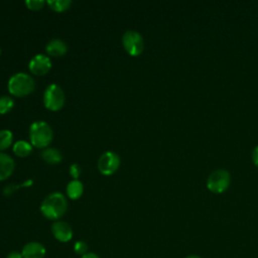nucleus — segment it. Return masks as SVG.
Here are the masks:
<instances>
[{
	"label": "nucleus",
	"instance_id": "13",
	"mask_svg": "<svg viewBox=\"0 0 258 258\" xmlns=\"http://www.w3.org/2000/svg\"><path fill=\"white\" fill-rule=\"evenodd\" d=\"M40 155L42 157V159L44 161H46L47 163H51V164H55L61 161L62 159V155L61 152L54 147H46L44 148L41 152Z\"/></svg>",
	"mask_w": 258,
	"mask_h": 258
},
{
	"label": "nucleus",
	"instance_id": "7",
	"mask_svg": "<svg viewBox=\"0 0 258 258\" xmlns=\"http://www.w3.org/2000/svg\"><path fill=\"white\" fill-rule=\"evenodd\" d=\"M97 164L101 173L110 175L119 168L120 156L114 151H106L99 157Z\"/></svg>",
	"mask_w": 258,
	"mask_h": 258
},
{
	"label": "nucleus",
	"instance_id": "11",
	"mask_svg": "<svg viewBox=\"0 0 258 258\" xmlns=\"http://www.w3.org/2000/svg\"><path fill=\"white\" fill-rule=\"evenodd\" d=\"M68 45L60 38H51L45 44V51L52 56H59L67 52Z\"/></svg>",
	"mask_w": 258,
	"mask_h": 258
},
{
	"label": "nucleus",
	"instance_id": "16",
	"mask_svg": "<svg viewBox=\"0 0 258 258\" xmlns=\"http://www.w3.org/2000/svg\"><path fill=\"white\" fill-rule=\"evenodd\" d=\"M47 4L52 10L62 12L71 7L72 0H48Z\"/></svg>",
	"mask_w": 258,
	"mask_h": 258
},
{
	"label": "nucleus",
	"instance_id": "4",
	"mask_svg": "<svg viewBox=\"0 0 258 258\" xmlns=\"http://www.w3.org/2000/svg\"><path fill=\"white\" fill-rule=\"evenodd\" d=\"M64 93L61 87L57 84H49L43 93V104L51 110L57 111L62 108L64 104Z\"/></svg>",
	"mask_w": 258,
	"mask_h": 258
},
{
	"label": "nucleus",
	"instance_id": "27",
	"mask_svg": "<svg viewBox=\"0 0 258 258\" xmlns=\"http://www.w3.org/2000/svg\"><path fill=\"white\" fill-rule=\"evenodd\" d=\"M185 258H201L199 256H196V255H189V256H186Z\"/></svg>",
	"mask_w": 258,
	"mask_h": 258
},
{
	"label": "nucleus",
	"instance_id": "28",
	"mask_svg": "<svg viewBox=\"0 0 258 258\" xmlns=\"http://www.w3.org/2000/svg\"><path fill=\"white\" fill-rule=\"evenodd\" d=\"M0 53H1V48H0Z\"/></svg>",
	"mask_w": 258,
	"mask_h": 258
},
{
	"label": "nucleus",
	"instance_id": "3",
	"mask_svg": "<svg viewBox=\"0 0 258 258\" xmlns=\"http://www.w3.org/2000/svg\"><path fill=\"white\" fill-rule=\"evenodd\" d=\"M35 87L34 80L26 73L19 72L12 75L8 81L9 92L16 97H23L30 94Z\"/></svg>",
	"mask_w": 258,
	"mask_h": 258
},
{
	"label": "nucleus",
	"instance_id": "25",
	"mask_svg": "<svg viewBox=\"0 0 258 258\" xmlns=\"http://www.w3.org/2000/svg\"><path fill=\"white\" fill-rule=\"evenodd\" d=\"M81 258H100V257L95 253H87V254L83 255Z\"/></svg>",
	"mask_w": 258,
	"mask_h": 258
},
{
	"label": "nucleus",
	"instance_id": "5",
	"mask_svg": "<svg viewBox=\"0 0 258 258\" xmlns=\"http://www.w3.org/2000/svg\"><path fill=\"white\" fill-rule=\"evenodd\" d=\"M231 183V175L225 169L214 170L207 179V187L215 194L225 191Z\"/></svg>",
	"mask_w": 258,
	"mask_h": 258
},
{
	"label": "nucleus",
	"instance_id": "21",
	"mask_svg": "<svg viewBox=\"0 0 258 258\" xmlns=\"http://www.w3.org/2000/svg\"><path fill=\"white\" fill-rule=\"evenodd\" d=\"M81 172H82V167L80 166V164L73 163L70 166V174L74 177V179H78V177L80 176Z\"/></svg>",
	"mask_w": 258,
	"mask_h": 258
},
{
	"label": "nucleus",
	"instance_id": "17",
	"mask_svg": "<svg viewBox=\"0 0 258 258\" xmlns=\"http://www.w3.org/2000/svg\"><path fill=\"white\" fill-rule=\"evenodd\" d=\"M13 140V134L8 129L0 130V150L8 148Z\"/></svg>",
	"mask_w": 258,
	"mask_h": 258
},
{
	"label": "nucleus",
	"instance_id": "14",
	"mask_svg": "<svg viewBox=\"0 0 258 258\" xmlns=\"http://www.w3.org/2000/svg\"><path fill=\"white\" fill-rule=\"evenodd\" d=\"M84 191V185L81 180L73 179L67 185V194L72 200L79 199Z\"/></svg>",
	"mask_w": 258,
	"mask_h": 258
},
{
	"label": "nucleus",
	"instance_id": "6",
	"mask_svg": "<svg viewBox=\"0 0 258 258\" xmlns=\"http://www.w3.org/2000/svg\"><path fill=\"white\" fill-rule=\"evenodd\" d=\"M122 43L126 51L131 55H138L144 49L142 35L133 29L126 30L122 35Z\"/></svg>",
	"mask_w": 258,
	"mask_h": 258
},
{
	"label": "nucleus",
	"instance_id": "9",
	"mask_svg": "<svg viewBox=\"0 0 258 258\" xmlns=\"http://www.w3.org/2000/svg\"><path fill=\"white\" fill-rule=\"evenodd\" d=\"M51 232L54 238L62 243L69 242L73 238V229L64 221H54L51 225Z\"/></svg>",
	"mask_w": 258,
	"mask_h": 258
},
{
	"label": "nucleus",
	"instance_id": "1",
	"mask_svg": "<svg viewBox=\"0 0 258 258\" xmlns=\"http://www.w3.org/2000/svg\"><path fill=\"white\" fill-rule=\"evenodd\" d=\"M68 210V202L66 197L59 191L48 194L40 205L41 214L48 220L57 221Z\"/></svg>",
	"mask_w": 258,
	"mask_h": 258
},
{
	"label": "nucleus",
	"instance_id": "22",
	"mask_svg": "<svg viewBox=\"0 0 258 258\" xmlns=\"http://www.w3.org/2000/svg\"><path fill=\"white\" fill-rule=\"evenodd\" d=\"M19 186H20V184L9 183V184H7V185H5V186L3 187V189H2L3 195H5V196H10V195H12L16 189H18Z\"/></svg>",
	"mask_w": 258,
	"mask_h": 258
},
{
	"label": "nucleus",
	"instance_id": "8",
	"mask_svg": "<svg viewBox=\"0 0 258 258\" xmlns=\"http://www.w3.org/2000/svg\"><path fill=\"white\" fill-rule=\"evenodd\" d=\"M28 68L32 74L41 76L46 74L50 70L51 61L47 55L43 53H37L33 55L29 60Z\"/></svg>",
	"mask_w": 258,
	"mask_h": 258
},
{
	"label": "nucleus",
	"instance_id": "15",
	"mask_svg": "<svg viewBox=\"0 0 258 258\" xmlns=\"http://www.w3.org/2000/svg\"><path fill=\"white\" fill-rule=\"evenodd\" d=\"M32 151V145L31 143L25 141V140H18L13 145V152L20 157H24L30 154Z\"/></svg>",
	"mask_w": 258,
	"mask_h": 258
},
{
	"label": "nucleus",
	"instance_id": "12",
	"mask_svg": "<svg viewBox=\"0 0 258 258\" xmlns=\"http://www.w3.org/2000/svg\"><path fill=\"white\" fill-rule=\"evenodd\" d=\"M14 165L13 158L9 154L0 151V180H4L11 175Z\"/></svg>",
	"mask_w": 258,
	"mask_h": 258
},
{
	"label": "nucleus",
	"instance_id": "24",
	"mask_svg": "<svg viewBox=\"0 0 258 258\" xmlns=\"http://www.w3.org/2000/svg\"><path fill=\"white\" fill-rule=\"evenodd\" d=\"M6 258H23L22 257V254L18 251H12L10 253H8L7 257Z\"/></svg>",
	"mask_w": 258,
	"mask_h": 258
},
{
	"label": "nucleus",
	"instance_id": "18",
	"mask_svg": "<svg viewBox=\"0 0 258 258\" xmlns=\"http://www.w3.org/2000/svg\"><path fill=\"white\" fill-rule=\"evenodd\" d=\"M14 106V101L11 97L5 95L0 96V114H5L9 112Z\"/></svg>",
	"mask_w": 258,
	"mask_h": 258
},
{
	"label": "nucleus",
	"instance_id": "19",
	"mask_svg": "<svg viewBox=\"0 0 258 258\" xmlns=\"http://www.w3.org/2000/svg\"><path fill=\"white\" fill-rule=\"evenodd\" d=\"M74 251L83 256L88 253V244L85 241H77L74 245Z\"/></svg>",
	"mask_w": 258,
	"mask_h": 258
},
{
	"label": "nucleus",
	"instance_id": "20",
	"mask_svg": "<svg viewBox=\"0 0 258 258\" xmlns=\"http://www.w3.org/2000/svg\"><path fill=\"white\" fill-rule=\"evenodd\" d=\"M44 3V0H25V5L31 10H39Z\"/></svg>",
	"mask_w": 258,
	"mask_h": 258
},
{
	"label": "nucleus",
	"instance_id": "26",
	"mask_svg": "<svg viewBox=\"0 0 258 258\" xmlns=\"http://www.w3.org/2000/svg\"><path fill=\"white\" fill-rule=\"evenodd\" d=\"M30 184H32V180L31 179H29V180H26L24 183H22L21 185H23V186H27V185H30Z\"/></svg>",
	"mask_w": 258,
	"mask_h": 258
},
{
	"label": "nucleus",
	"instance_id": "23",
	"mask_svg": "<svg viewBox=\"0 0 258 258\" xmlns=\"http://www.w3.org/2000/svg\"><path fill=\"white\" fill-rule=\"evenodd\" d=\"M252 159L254 164L258 167V145L252 151Z\"/></svg>",
	"mask_w": 258,
	"mask_h": 258
},
{
	"label": "nucleus",
	"instance_id": "10",
	"mask_svg": "<svg viewBox=\"0 0 258 258\" xmlns=\"http://www.w3.org/2000/svg\"><path fill=\"white\" fill-rule=\"evenodd\" d=\"M46 253L45 247L39 242H29L22 248L23 258H44Z\"/></svg>",
	"mask_w": 258,
	"mask_h": 258
},
{
	"label": "nucleus",
	"instance_id": "2",
	"mask_svg": "<svg viewBox=\"0 0 258 258\" xmlns=\"http://www.w3.org/2000/svg\"><path fill=\"white\" fill-rule=\"evenodd\" d=\"M53 138V132L48 123L42 120L34 121L29 127V139L31 145L38 148L46 147Z\"/></svg>",
	"mask_w": 258,
	"mask_h": 258
}]
</instances>
